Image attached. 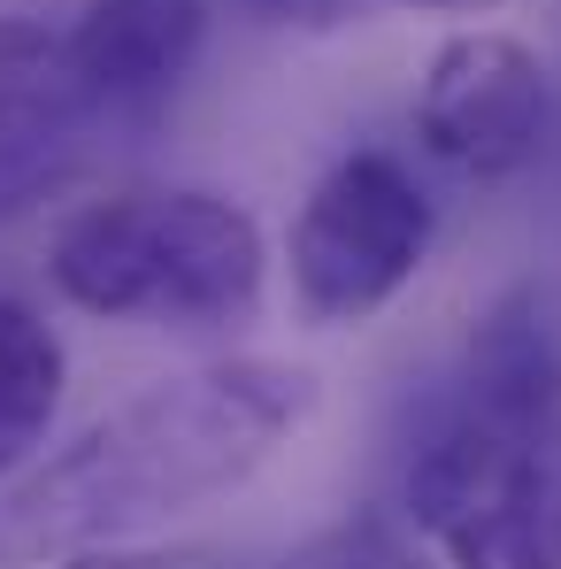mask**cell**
Here are the masks:
<instances>
[{"instance_id": "4", "label": "cell", "mask_w": 561, "mask_h": 569, "mask_svg": "<svg viewBox=\"0 0 561 569\" xmlns=\"http://www.w3.org/2000/svg\"><path fill=\"white\" fill-rule=\"evenodd\" d=\"M415 139L469 186L523 178L554 139L547 62L508 31H454L415 86Z\"/></svg>"}, {"instance_id": "1", "label": "cell", "mask_w": 561, "mask_h": 569, "mask_svg": "<svg viewBox=\"0 0 561 569\" xmlns=\"http://www.w3.org/2000/svg\"><path fill=\"white\" fill-rule=\"evenodd\" d=\"M315 400V370L278 355H231L154 378L47 462L16 470V485L0 492V569L116 547L239 492L308 431Z\"/></svg>"}, {"instance_id": "9", "label": "cell", "mask_w": 561, "mask_h": 569, "mask_svg": "<svg viewBox=\"0 0 561 569\" xmlns=\"http://www.w3.org/2000/svg\"><path fill=\"white\" fill-rule=\"evenodd\" d=\"M239 16H254L262 31H347L370 23V0H231Z\"/></svg>"}, {"instance_id": "2", "label": "cell", "mask_w": 561, "mask_h": 569, "mask_svg": "<svg viewBox=\"0 0 561 569\" xmlns=\"http://www.w3.org/2000/svg\"><path fill=\"white\" fill-rule=\"evenodd\" d=\"M47 278L70 308L100 323L231 331L262 308L270 247H262V223L223 192L139 186L86 200L54 231Z\"/></svg>"}, {"instance_id": "8", "label": "cell", "mask_w": 561, "mask_h": 569, "mask_svg": "<svg viewBox=\"0 0 561 569\" xmlns=\"http://www.w3.org/2000/svg\"><path fill=\"white\" fill-rule=\"evenodd\" d=\"M284 569H439L431 547H415V531H400L392 516H339L323 523L308 547H292Z\"/></svg>"}, {"instance_id": "10", "label": "cell", "mask_w": 561, "mask_h": 569, "mask_svg": "<svg viewBox=\"0 0 561 569\" xmlns=\"http://www.w3.org/2000/svg\"><path fill=\"white\" fill-rule=\"evenodd\" d=\"M54 569H216V555L208 547H131V539H116V547L62 555Z\"/></svg>"}, {"instance_id": "7", "label": "cell", "mask_w": 561, "mask_h": 569, "mask_svg": "<svg viewBox=\"0 0 561 569\" xmlns=\"http://www.w3.org/2000/svg\"><path fill=\"white\" fill-rule=\"evenodd\" d=\"M62 385H70V355H62L54 323L31 300L0 292V477L39 462V447L62 416Z\"/></svg>"}, {"instance_id": "3", "label": "cell", "mask_w": 561, "mask_h": 569, "mask_svg": "<svg viewBox=\"0 0 561 569\" xmlns=\"http://www.w3.org/2000/svg\"><path fill=\"white\" fill-rule=\"evenodd\" d=\"M439 208L415 186L400 154H339L284 231V270H292V308L315 331H354L384 316L415 270L431 262Z\"/></svg>"}, {"instance_id": "5", "label": "cell", "mask_w": 561, "mask_h": 569, "mask_svg": "<svg viewBox=\"0 0 561 569\" xmlns=\"http://www.w3.org/2000/svg\"><path fill=\"white\" fill-rule=\"evenodd\" d=\"M208 23L216 0H86L78 23L62 31L86 108L108 123L162 116L208 47Z\"/></svg>"}, {"instance_id": "11", "label": "cell", "mask_w": 561, "mask_h": 569, "mask_svg": "<svg viewBox=\"0 0 561 569\" xmlns=\"http://www.w3.org/2000/svg\"><path fill=\"white\" fill-rule=\"evenodd\" d=\"M500 0H370V23L377 16H492Z\"/></svg>"}, {"instance_id": "6", "label": "cell", "mask_w": 561, "mask_h": 569, "mask_svg": "<svg viewBox=\"0 0 561 569\" xmlns=\"http://www.w3.org/2000/svg\"><path fill=\"white\" fill-rule=\"evenodd\" d=\"M93 108L78 93L70 39L23 16H0V192H31L39 162L78 139Z\"/></svg>"}]
</instances>
